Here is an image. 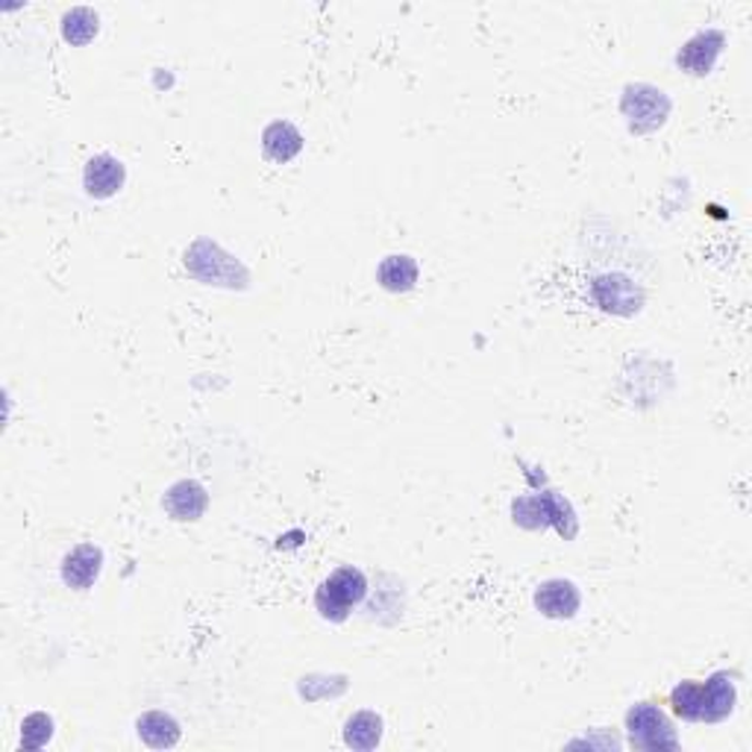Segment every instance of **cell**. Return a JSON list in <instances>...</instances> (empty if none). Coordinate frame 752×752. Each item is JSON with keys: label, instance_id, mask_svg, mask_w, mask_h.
Instances as JSON below:
<instances>
[{"label": "cell", "instance_id": "1", "mask_svg": "<svg viewBox=\"0 0 752 752\" xmlns=\"http://www.w3.org/2000/svg\"><path fill=\"white\" fill-rule=\"evenodd\" d=\"M367 594V579L365 574L353 567V564H344L339 571L320 583V588L315 591V606H318L320 618L324 621L341 623L348 621V614L356 609L359 602L365 600Z\"/></svg>", "mask_w": 752, "mask_h": 752}, {"label": "cell", "instance_id": "2", "mask_svg": "<svg viewBox=\"0 0 752 752\" xmlns=\"http://www.w3.org/2000/svg\"><path fill=\"white\" fill-rule=\"evenodd\" d=\"M621 113L632 132H656L670 115V97L649 83H635L623 89Z\"/></svg>", "mask_w": 752, "mask_h": 752}, {"label": "cell", "instance_id": "3", "mask_svg": "<svg viewBox=\"0 0 752 752\" xmlns=\"http://www.w3.org/2000/svg\"><path fill=\"white\" fill-rule=\"evenodd\" d=\"M186 268L191 277H198L207 285H226V289H242L247 282V271L235 262L233 256L224 254L212 242H198L186 250Z\"/></svg>", "mask_w": 752, "mask_h": 752}, {"label": "cell", "instance_id": "4", "mask_svg": "<svg viewBox=\"0 0 752 752\" xmlns=\"http://www.w3.org/2000/svg\"><path fill=\"white\" fill-rule=\"evenodd\" d=\"M626 735L635 750H677L679 738L665 712L653 703L632 705L626 712Z\"/></svg>", "mask_w": 752, "mask_h": 752}, {"label": "cell", "instance_id": "5", "mask_svg": "<svg viewBox=\"0 0 752 752\" xmlns=\"http://www.w3.org/2000/svg\"><path fill=\"white\" fill-rule=\"evenodd\" d=\"M594 301L600 303V309L614 312V315H632L641 309L644 292L623 273H606L594 280Z\"/></svg>", "mask_w": 752, "mask_h": 752}, {"label": "cell", "instance_id": "6", "mask_svg": "<svg viewBox=\"0 0 752 752\" xmlns=\"http://www.w3.org/2000/svg\"><path fill=\"white\" fill-rule=\"evenodd\" d=\"M724 45H726V36L720 33V30H705V33H696V36L677 54V66L694 77L712 74V68H715Z\"/></svg>", "mask_w": 752, "mask_h": 752}, {"label": "cell", "instance_id": "7", "mask_svg": "<svg viewBox=\"0 0 752 752\" xmlns=\"http://www.w3.org/2000/svg\"><path fill=\"white\" fill-rule=\"evenodd\" d=\"M124 179H127L124 162L109 156V153H97V156H92L83 171L85 195L97 200H106L113 198V195H118L124 186Z\"/></svg>", "mask_w": 752, "mask_h": 752}, {"label": "cell", "instance_id": "8", "mask_svg": "<svg viewBox=\"0 0 752 752\" xmlns=\"http://www.w3.org/2000/svg\"><path fill=\"white\" fill-rule=\"evenodd\" d=\"M104 571V550L94 544H77L71 553L62 559V583L74 591H85L97 583Z\"/></svg>", "mask_w": 752, "mask_h": 752}, {"label": "cell", "instance_id": "9", "mask_svg": "<svg viewBox=\"0 0 752 752\" xmlns=\"http://www.w3.org/2000/svg\"><path fill=\"white\" fill-rule=\"evenodd\" d=\"M579 588H576L571 579H550V583L538 585L536 591V609L544 614V618H553V621H567L579 611Z\"/></svg>", "mask_w": 752, "mask_h": 752}, {"label": "cell", "instance_id": "10", "mask_svg": "<svg viewBox=\"0 0 752 752\" xmlns=\"http://www.w3.org/2000/svg\"><path fill=\"white\" fill-rule=\"evenodd\" d=\"M162 506L174 520H200L209 506V494L200 482L183 480L177 485H171Z\"/></svg>", "mask_w": 752, "mask_h": 752}, {"label": "cell", "instance_id": "11", "mask_svg": "<svg viewBox=\"0 0 752 752\" xmlns=\"http://www.w3.org/2000/svg\"><path fill=\"white\" fill-rule=\"evenodd\" d=\"M735 682L729 670H720L715 677L703 682V724H720L735 712Z\"/></svg>", "mask_w": 752, "mask_h": 752}, {"label": "cell", "instance_id": "12", "mask_svg": "<svg viewBox=\"0 0 752 752\" xmlns=\"http://www.w3.org/2000/svg\"><path fill=\"white\" fill-rule=\"evenodd\" d=\"M262 151L265 156L277 165L292 162L303 151V136L292 121H273L262 132Z\"/></svg>", "mask_w": 752, "mask_h": 752}, {"label": "cell", "instance_id": "13", "mask_svg": "<svg viewBox=\"0 0 752 752\" xmlns=\"http://www.w3.org/2000/svg\"><path fill=\"white\" fill-rule=\"evenodd\" d=\"M418 277H421L418 262H414L409 254L386 256V259L379 262V268H376V282L391 294L412 292L414 285H418Z\"/></svg>", "mask_w": 752, "mask_h": 752}, {"label": "cell", "instance_id": "14", "mask_svg": "<svg viewBox=\"0 0 752 752\" xmlns=\"http://www.w3.org/2000/svg\"><path fill=\"white\" fill-rule=\"evenodd\" d=\"M139 738L153 750H168V747H177L179 741V724L165 712H148V715L139 717Z\"/></svg>", "mask_w": 752, "mask_h": 752}, {"label": "cell", "instance_id": "15", "mask_svg": "<svg viewBox=\"0 0 752 752\" xmlns=\"http://www.w3.org/2000/svg\"><path fill=\"white\" fill-rule=\"evenodd\" d=\"M383 741V717L376 712H356L344 724V743L350 750H376Z\"/></svg>", "mask_w": 752, "mask_h": 752}, {"label": "cell", "instance_id": "16", "mask_svg": "<svg viewBox=\"0 0 752 752\" xmlns=\"http://www.w3.org/2000/svg\"><path fill=\"white\" fill-rule=\"evenodd\" d=\"M670 708L673 715L688 724H703V682L685 679L670 691Z\"/></svg>", "mask_w": 752, "mask_h": 752}, {"label": "cell", "instance_id": "17", "mask_svg": "<svg viewBox=\"0 0 752 752\" xmlns=\"http://www.w3.org/2000/svg\"><path fill=\"white\" fill-rule=\"evenodd\" d=\"M62 36L71 45H89L97 36V15L85 7H77L62 19Z\"/></svg>", "mask_w": 752, "mask_h": 752}, {"label": "cell", "instance_id": "18", "mask_svg": "<svg viewBox=\"0 0 752 752\" xmlns=\"http://www.w3.org/2000/svg\"><path fill=\"white\" fill-rule=\"evenodd\" d=\"M54 738V717L45 712L24 717L21 724V750H42Z\"/></svg>", "mask_w": 752, "mask_h": 752}]
</instances>
